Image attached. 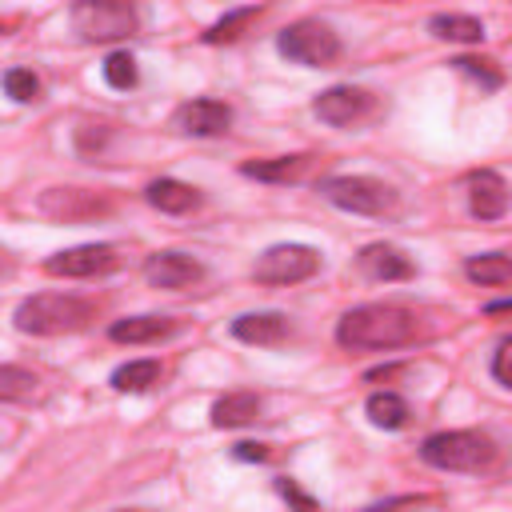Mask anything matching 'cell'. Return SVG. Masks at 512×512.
Wrapping results in <instances>:
<instances>
[{
    "mask_svg": "<svg viewBox=\"0 0 512 512\" xmlns=\"http://www.w3.org/2000/svg\"><path fill=\"white\" fill-rule=\"evenodd\" d=\"M280 56H288L292 64H308V68H328L340 60V36L324 24V20H296L276 36Z\"/></svg>",
    "mask_w": 512,
    "mask_h": 512,
    "instance_id": "obj_6",
    "label": "cell"
},
{
    "mask_svg": "<svg viewBox=\"0 0 512 512\" xmlns=\"http://www.w3.org/2000/svg\"><path fill=\"white\" fill-rule=\"evenodd\" d=\"M40 376L20 368V364H0V404H16V400H28L36 392Z\"/></svg>",
    "mask_w": 512,
    "mask_h": 512,
    "instance_id": "obj_24",
    "label": "cell"
},
{
    "mask_svg": "<svg viewBox=\"0 0 512 512\" xmlns=\"http://www.w3.org/2000/svg\"><path fill=\"white\" fill-rule=\"evenodd\" d=\"M276 492H280L288 504H296V508H316V496L300 492V488H296V480H288V476H280V480H276Z\"/></svg>",
    "mask_w": 512,
    "mask_h": 512,
    "instance_id": "obj_31",
    "label": "cell"
},
{
    "mask_svg": "<svg viewBox=\"0 0 512 512\" xmlns=\"http://www.w3.org/2000/svg\"><path fill=\"white\" fill-rule=\"evenodd\" d=\"M300 168H304V156H276V160H248V164H240L244 176H252V180H268V184L296 180Z\"/></svg>",
    "mask_w": 512,
    "mask_h": 512,
    "instance_id": "obj_23",
    "label": "cell"
},
{
    "mask_svg": "<svg viewBox=\"0 0 512 512\" xmlns=\"http://www.w3.org/2000/svg\"><path fill=\"white\" fill-rule=\"evenodd\" d=\"M144 200H148L152 208L168 212V216H180V212H192V208L200 204V192H196L192 184H184V180L160 176V180H152V184L144 188Z\"/></svg>",
    "mask_w": 512,
    "mask_h": 512,
    "instance_id": "obj_17",
    "label": "cell"
},
{
    "mask_svg": "<svg viewBox=\"0 0 512 512\" xmlns=\"http://www.w3.org/2000/svg\"><path fill=\"white\" fill-rule=\"evenodd\" d=\"M508 348H512V340L504 336L496 344V352H492V376H496V384H508Z\"/></svg>",
    "mask_w": 512,
    "mask_h": 512,
    "instance_id": "obj_32",
    "label": "cell"
},
{
    "mask_svg": "<svg viewBox=\"0 0 512 512\" xmlns=\"http://www.w3.org/2000/svg\"><path fill=\"white\" fill-rule=\"evenodd\" d=\"M452 68H460V72H468L484 92H500L504 88V72L500 68H492V60H476V56H456L452 60Z\"/></svg>",
    "mask_w": 512,
    "mask_h": 512,
    "instance_id": "obj_27",
    "label": "cell"
},
{
    "mask_svg": "<svg viewBox=\"0 0 512 512\" xmlns=\"http://www.w3.org/2000/svg\"><path fill=\"white\" fill-rule=\"evenodd\" d=\"M320 272V252L308 244H272L260 252L252 280L256 284H300Z\"/></svg>",
    "mask_w": 512,
    "mask_h": 512,
    "instance_id": "obj_7",
    "label": "cell"
},
{
    "mask_svg": "<svg viewBox=\"0 0 512 512\" xmlns=\"http://www.w3.org/2000/svg\"><path fill=\"white\" fill-rule=\"evenodd\" d=\"M468 208L476 220H500L508 212V184L496 168H480L468 176Z\"/></svg>",
    "mask_w": 512,
    "mask_h": 512,
    "instance_id": "obj_13",
    "label": "cell"
},
{
    "mask_svg": "<svg viewBox=\"0 0 512 512\" xmlns=\"http://www.w3.org/2000/svg\"><path fill=\"white\" fill-rule=\"evenodd\" d=\"M260 396L256 392H228V396H220L216 404H212V424L216 428H244V424H252L256 416H260Z\"/></svg>",
    "mask_w": 512,
    "mask_h": 512,
    "instance_id": "obj_18",
    "label": "cell"
},
{
    "mask_svg": "<svg viewBox=\"0 0 512 512\" xmlns=\"http://www.w3.org/2000/svg\"><path fill=\"white\" fill-rule=\"evenodd\" d=\"M36 208L52 220H64V224H76V220H92V216H104L112 204L96 192H84V188H48L40 192Z\"/></svg>",
    "mask_w": 512,
    "mask_h": 512,
    "instance_id": "obj_10",
    "label": "cell"
},
{
    "mask_svg": "<svg viewBox=\"0 0 512 512\" xmlns=\"http://www.w3.org/2000/svg\"><path fill=\"white\" fill-rule=\"evenodd\" d=\"M316 192L328 204H336V208H344L352 216H384L400 200L396 188L384 184V180H376V176H324L316 184Z\"/></svg>",
    "mask_w": 512,
    "mask_h": 512,
    "instance_id": "obj_5",
    "label": "cell"
},
{
    "mask_svg": "<svg viewBox=\"0 0 512 512\" xmlns=\"http://www.w3.org/2000/svg\"><path fill=\"white\" fill-rule=\"evenodd\" d=\"M256 16H260V8H256V4L228 12L224 20H216V24L204 32V44H232V40H236V36H240V32H244V28H248Z\"/></svg>",
    "mask_w": 512,
    "mask_h": 512,
    "instance_id": "obj_25",
    "label": "cell"
},
{
    "mask_svg": "<svg viewBox=\"0 0 512 512\" xmlns=\"http://www.w3.org/2000/svg\"><path fill=\"white\" fill-rule=\"evenodd\" d=\"M228 124H232V108L224 100H208V96L180 104L168 120V128L180 136H220V132H228Z\"/></svg>",
    "mask_w": 512,
    "mask_h": 512,
    "instance_id": "obj_9",
    "label": "cell"
},
{
    "mask_svg": "<svg viewBox=\"0 0 512 512\" xmlns=\"http://www.w3.org/2000/svg\"><path fill=\"white\" fill-rule=\"evenodd\" d=\"M232 456L236 460H248V464H264V460H272V448L268 444H256V440H240V444H232Z\"/></svg>",
    "mask_w": 512,
    "mask_h": 512,
    "instance_id": "obj_30",
    "label": "cell"
},
{
    "mask_svg": "<svg viewBox=\"0 0 512 512\" xmlns=\"http://www.w3.org/2000/svg\"><path fill=\"white\" fill-rule=\"evenodd\" d=\"M160 380V360H128L112 372V388L116 392H148Z\"/></svg>",
    "mask_w": 512,
    "mask_h": 512,
    "instance_id": "obj_21",
    "label": "cell"
},
{
    "mask_svg": "<svg viewBox=\"0 0 512 512\" xmlns=\"http://www.w3.org/2000/svg\"><path fill=\"white\" fill-rule=\"evenodd\" d=\"M72 32H80L92 44H108V40H124L140 28L136 4L132 0H76L68 8Z\"/></svg>",
    "mask_w": 512,
    "mask_h": 512,
    "instance_id": "obj_4",
    "label": "cell"
},
{
    "mask_svg": "<svg viewBox=\"0 0 512 512\" xmlns=\"http://www.w3.org/2000/svg\"><path fill=\"white\" fill-rule=\"evenodd\" d=\"M484 312H488V316H504V312H508V300H496V304H488Z\"/></svg>",
    "mask_w": 512,
    "mask_h": 512,
    "instance_id": "obj_33",
    "label": "cell"
},
{
    "mask_svg": "<svg viewBox=\"0 0 512 512\" xmlns=\"http://www.w3.org/2000/svg\"><path fill=\"white\" fill-rule=\"evenodd\" d=\"M204 276V264L188 252H152L144 260V280L152 288H188Z\"/></svg>",
    "mask_w": 512,
    "mask_h": 512,
    "instance_id": "obj_12",
    "label": "cell"
},
{
    "mask_svg": "<svg viewBox=\"0 0 512 512\" xmlns=\"http://www.w3.org/2000/svg\"><path fill=\"white\" fill-rule=\"evenodd\" d=\"M232 336L244 340V344L272 348L288 336V316L284 312H244V316L232 320Z\"/></svg>",
    "mask_w": 512,
    "mask_h": 512,
    "instance_id": "obj_15",
    "label": "cell"
},
{
    "mask_svg": "<svg viewBox=\"0 0 512 512\" xmlns=\"http://www.w3.org/2000/svg\"><path fill=\"white\" fill-rule=\"evenodd\" d=\"M360 272L372 276V280H412L416 276V264L396 248V244H368L360 248Z\"/></svg>",
    "mask_w": 512,
    "mask_h": 512,
    "instance_id": "obj_14",
    "label": "cell"
},
{
    "mask_svg": "<svg viewBox=\"0 0 512 512\" xmlns=\"http://www.w3.org/2000/svg\"><path fill=\"white\" fill-rule=\"evenodd\" d=\"M464 276L472 280V284H508L512 280V264H508V256L504 252H488V256H468L464 260Z\"/></svg>",
    "mask_w": 512,
    "mask_h": 512,
    "instance_id": "obj_22",
    "label": "cell"
},
{
    "mask_svg": "<svg viewBox=\"0 0 512 512\" xmlns=\"http://www.w3.org/2000/svg\"><path fill=\"white\" fill-rule=\"evenodd\" d=\"M88 320H92V304L80 296H64V292H36V296L20 300V308H16V328L28 336L80 332Z\"/></svg>",
    "mask_w": 512,
    "mask_h": 512,
    "instance_id": "obj_2",
    "label": "cell"
},
{
    "mask_svg": "<svg viewBox=\"0 0 512 512\" xmlns=\"http://www.w3.org/2000/svg\"><path fill=\"white\" fill-rule=\"evenodd\" d=\"M108 136H112L108 124H80V128H76V152H80V156H96V152L108 144Z\"/></svg>",
    "mask_w": 512,
    "mask_h": 512,
    "instance_id": "obj_29",
    "label": "cell"
},
{
    "mask_svg": "<svg viewBox=\"0 0 512 512\" xmlns=\"http://www.w3.org/2000/svg\"><path fill=\"white\" fill-rule=\"evenodd\" d=\"M100 72H104V84H108V88H116V92H128V88H136V80H140L136 60H132L128 52H108Z\"/></svg>",
    "mask_w": 512,
    "mask_h": 512,
    "instance_id": "obj_26",
    "label": "cell"
},
{
    "mask_svg": "<svg viewBox=\"0 0 512 512\" xmlns=\"http://www.w3.org/2000/svg\"><path fill=\"white\" fill-rule=\"evenodd\" d=\"M364 412H368V420L376 424V428H404L408 424V404H404V396H396V392H372L368 400H364Z\"/></svg>",
    "mask_w": 512,
    "mask_h": 512,
    "instance_id": "obj_20",
    "label": "cell"
},
{
    "mask_svg": "<svg viewBox=\"0 0 512 512\" xmlns=\"http://www.w3.org/2000/svg\"><path fill=\"white\" fill-rule=\"evenodd\" d=\"M420 460L440 468V472H480L496 460V444H492V436L472 432V428L432 432L420 444Z\"/></svg>",
    "mask_w": 512,
    "mask_h": 512,
    "instance_id": "obj_3",
    "label": "cell"
},
{
    "mask_svg": "<svg viewBox=\"0 0 512 512\" xmlns=\"http://www.w3.org/2000/svg\"><path fill=\"white\" fill-rule=\"evenodd\" d=\"M412 336H416V316L400 304H360V308L344 312L336 324V344L364 348V352L404 348Z\"/></svg>",
    "mask_w": 512,
    "mask_h": 512,
    "instance_id": "obj_1",
    "label": "cell"
},
{
    "mask_svg": "<svg viewBox=\"0 0 512 512\" xmlns=\"http://www.w3.org/2000/svg\"><path fill=\"white\" fill-rule=\"evenodd\" d=\"M180 324L172 316H128V320H116L108 328V336L116 344H156L164 336H172Z\"/></svg>",
    "mask_w": 512,
    "mask_h": 512,
    "instance_id": "obj_16",
    "label": "cell"
},
{
    "mask_svg": "<svg viewBox=\"0 0 512 512\" xmlns=\"http://www.w3.org/2000/svg\"><path fill=\"white\" fill-rule=\"evenodd\" d=\"M108 268H116V248L112 244H76V248L52 252L44 260V272L64 276V280H84V276H96V272H108Z\"/></svg>",
    "mask_w": 512,
    "mask_h": 512,
    "instance_id": "obj_8",
    "label": "cell"
},
{
    "mask_svg": "<svg viewBox=\"0 0 512 512\" xmlns=\"http://www.w3.org/2000/svg\"><path fill=\"white\" fill-rule=\"evenodd\" d=\"M432 36L440 40H456V44H480L484 40V24L476 16H464V12H436L428 20Z\"/></svg>",
    "mask_w": 512,
    "mask_h": 512,
    "instance_id": "obj_19",
    "label": "cell"
},
{
    "mask_svg": "<svg viewBox=\"0 0 512 512\" xmlns=\"http://www.w3.org/2000/svg\"><path fill=\"white\" fill-rule=\"evenodd\" d=\"M4 92L24 104V100H36V96H40V80H36L28 68H8V72H4Z\"/></svg>",
    "mask_w": 512,
    "mask_h": 512,
    "instance_id": "obj_28",
    "label": "cell"
},
{
    "mask_svg": "<svg viewBox=\"0 0 512 512\" xmlns=\"http://www.w3.org/2000/svg\"><path fill=\"white\" fill-rule=\"evenodd\" d=\"M368 108H372V92L352 88V84H336V88H328V92H320V96L312 100V112H316L324 124H332V128L356 124Z\"/></svg>",
    "mask_w": 512,
    "mask_h": 512,
    "instance_id": "obj_11",
    "label": "cell"
}]
</instances>
